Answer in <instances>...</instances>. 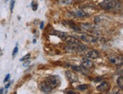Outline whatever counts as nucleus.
<instances>
[{
	"label": "nucleus",
	"mask_w": 123,
	"mask_h": 94,
	"mask_svg": "<svg viewBox=\"0 0 123 94\" xmlns=\"http://www.w3.org/2000/svg\"><path fill=\"white\" fill-rule=\"evenodd\" d=\"M110 62L112 63V64H119V60L118 58H112L110 59Z\"/></svg>",
	"instance_id": "nucleus-14"
},
{
	"label": "nucleus",
	"mask_w": 123,
	"mask_h": 94,
	"mask_svg": "<svg viewBox=\"0 0 123 94\" xmlns=\"http://www.w3.org/2000/svg\"><path fill=\"white\" fill-rule=\"evenodd\" d=\"M65 41L66 42L65 49L68 52H81L87 49V46L74 37L68 36Z\"/></svg>",
	"instance_id": "nucleus-1"
},
{
	"label": "nucleus",
	"mask_w": 123,
	"mask_h": 94,
	"mask_svg": "<svg viewBox=\"0 0 123 94\" xmlns=\"http://www.w3.org/2000/svg\"><path fill=\"white\" fill-rule=\"evenodd\" d=\"M62 22V24L65 26H68V27L71 28V29H72L74 31L78 32V33L81 32V28H80L79 26H78L72 20H63Z\"/></svg>",
	"instance_id": "nucleus-3"
},
{
	"label": "nucleus",
	"mask_w": 123,
	"mask_h": 94,
	"mask_svg": "<svg viewBox=\"0 0 123 94\" xmlns=\"http://www.w3.org/2000/svg\"><path fill=\"white\" fill-rule=\"evenodd\" d=\"M15 0H12V1H11V3H10V10H11V12L13 11L14 6H15Z\"/></svg>",
	"instance_id": "nucleus-19"
},
{
	"label": "nucleus",
	"mask_w": 123,
	"mask_h": 94,
	"mask_svg": "<svg viewBox=\"0 0 123 94\" xmlns=\"http://www.w3.org/2000/svg\"><path fill=\"white\" fill-rule=\"evenodd\" d=\"M30 64H31V61H30V60H25V61L23 63L24 67H28V66H29Z\"/></svg>",
	"instance_id": "nucleus-20"
},
{
	"label": "nucleus",
	"mask_w": 123,
	"mask_h": 94,
	"mask_svg": "<svg viewBox=\"0 0 123 94\" xmlns=\"http://www.w3.org/2000/svg\"><path fill=\"white\" fill-rule=\"evenodd\" d=\"M0 52H1V48H0Z\"/></svg>",
	"instance_id": "nucleus-28"
},
{
	"label": "nucleus",
	"mask_w": 123,
	"mask_h": 94,
	"mask_svg": "<svg viewBox=\"0 0 123 94\" xmlns=\"http://www.w3.org/2000/svg\"><path fill=\"white\" fill-rule=\"evenodd\" d=\"M65 75H66V77L68 78V80L72 83H74V82H77L78 81V76L76 73H74L73 72H71L70 70H67L65 72Z\"/></svg>",
	"instance_id": "nucleus-7"
},
{
	"label": "nucleus",
	"mask_w": 123,
	"mask_h": 94,
	"mask_svg": "<svg viewBox=\"0 0 123 94\" xmlns=\"http://www.w3.org/2000/svg\"><path fill=\"white\" fill-rule=\"evenodd\" d=\"M110 89V83L106 81H103L100 85L97 86V90L99 92H102V93H105V92H108Z\"/></svg>",
	"instance_id": "nucleus-6"
},
{
	"label": "nucleus",
	"mask_w": 123,
	"mask_h": 94,
	"mask_svg": "<svg viewBox=\"0 0 123 94\" xmlns=\"http://www.w3.org/2000/svg\"><path fill=\"white\" fill-rule=\"evenodd\" d=\"M9 79H10V74L6 75V78H5V80H4V83H6L7 81H8V80H9Z\"/></svg>",
	"instance_id": "nucleus-22"
},
{
	"label": "nucleus",
	"mask_w": 123,
	"mask_h": 94,
	"mask_svg": "<svg viewBox=\"0 0 123 94\" xmlns=\"http://www.w3.org/2000/svg\"><path fill=\"white\" fill-rule=\"evenodd\" d=\"M82 27L86 30H89L92 29V26L91 25V24H82Z\"/></svg>",
	"instance_id": "nucleus-16"
},
{
	"label": "nucleus",
	"mask_w": 123,
	"mask_h": 94,
	"mask_svg": "<svg viewBox=\"0 0 123 94\" xmlns=\"http://www.w3.org/2000/svg\"><path fill=\"white\" fill-rule=\"evenodd\" d=\"M87 57L88 58H91V59H97L100 57V54H99V52L96 50H91L87 52Z\"/></svg>",
	"instance_id": "nucleus-9"
},
{
	"label": "nucleus",
	"mask_w": 123,
	"mask_h": 94,
	"mask_svg": "<svg viewBox=\"0 0 123 94\" xmlns=\"http://www.w3.org/2000/svg\"><path fill=\"white\" fill-rule=\"evenodd\" d=\"M18 46H16L15 48H14L13 51H12V57L13 58H15V55L18 54Z\"/></svg>",
	"instance_id": "nucleus-17"
},
{
	"label": "nucleus",
	"mask_w": 123,
	"mask_h": 94,
	"mask_svg": "<svg viewBox=\"0 0 123 94\" xmlns=\"http://www.w3.org/2000/svg\"><path fill=\"white\" fill-rule=\"evenodd\" d=\"M10 85H11V83L9 82V83H8V84H7V85H6V87H5V88H6V89H8V88L9 87H10Z\"/></svg>",
	"instance_id": "nucleus-25"
},
{
	"label": "nucleus",
	"mask_w": 123,
	"mask_h": 94,
	"mask_svg": "<svg viewBox=\"0 0 123 94\" xmlns=\"http://www.w3.org/2000/svg\"><path fill=\"white\" fill-rule=\"evenodd\" d=\"M117 84L118 86H119V87L120 88V90H123V78L122 76L119 77L117 79Z\"/></svg>",
	"instance_id": "nucleus-11"
},
{
	"label": "nucleus",
	"mask_w": 123,
	"mask_h": 94,
	"mask_svg": "<svg viewBox=\"0 0 123 94\" xmlns=\"http://www.w3.org/2000/svg\"><path fill=\"white\" fill-rule=\"evenodd\" d=\"M65 94H80L78 92H75L72 90H66L64 92Z\"/></svg>",
	"instance_id": "nucleus-15"
},
{
	"label": "nucleus",
	"mask_w": 123,
	"mask_h": 94,
	"mask_svg": "<svg viewBox=\"0 0 123 94\" xmlns=\"http://www.w3.org/2000/svg\"><path fill=\"white\" fill-rule=\"evenodd\" d=\"M39 89L43 93H49L53 90V88L49 86V84L46 81L40 82L39 84Z\"/></svg>",
	"instance_id": "nucleus-5"
},
{
	"label": "nucleus",
	"mask_w": 123,
	"mask_h": 94,
	"mask_svg": "<svg viewBox=\"0 0 123 94\" xmlns=\"http://www.w3.org/2000/svg\"><path fill=\"white\" fill-rule=\"evenodd\" d=\"M110 94H116V93H110Z\"/></svg>",
	"instance_id": "nucleus-29"
},
{
	"label": "nucleus",
	"mask_w": 123,
	"mask_h": 94,
	"mask_svg": "<svg viewBox=\"0 0 123 94\" xmlns=\"http://www.w3.org/2000/svg\"><path fill=\"white\" fill-rule=\"evenodd\" d=\"M33 42H34V44H35V43H36V42H37L36 39H34V41H33Z\"/></svg>",
	"instance_id": "nucleus-27"
},
{
	"label": "nucleus",
	"mask_w": 123,
	"mask_h": 94,
	"mask_svg": "<svg viewBox=\"0 0 123 94\" xmlns=\"http://www.w3.org/2000/svg\"><path fill=\"white\" fill-rule=\"evenodd\" d=\"M46 81L49 84V86L52 88L54 89L57 87H59V85L60 84V77L59 76H56V75H51L46 78Z\"/></svg>",
	"instance_id": "nucleus-2"
},
{
	"label": "nucleus",
	"mask_w": 123,
	"mask_h": 94,
	"mask_svg": "<svg viewBox=\"0 0 123 94\" xmlns=\"http://www.w3.org/2000/svg\"><path fill=\"white\" fill-rule=\"evenodd\" d=\"M31 58V54H26L25 57H23L22 58H21L20 59V60L21 61H24V60H28Z\"/></svg>",
	"instance_id": "nucleus-18"
},
{
	"label": "nucleus",
	"mask_w": 123,
	"mask_h": 94,
	"mask_svg": "<svg viewBox=\"0 0 123 94\" xmlns=\"http://www.w3.org/2000/svg\"><path fill=\"white\" fill-rule=\"evenodd\" d=\"M31 8L33 11H37V8H38V3L34 0V1L31 2Z\"/></svg>",
	"instance_id": "nucleus-13"
},
{
	"label": "nucleus",
	"mask_w": 123,
	"mask_h": 94,
	"mask_svg": "<svg viewBox=\"0 0 123 94\" xmlns=\"http://www.w3.org/2000/svg\"><path fill=\"white\" fill-rule=\"evenodd\" d=\"M102 80H103V78L101 77H98L94 78L93 80H94V82H95V83H97V82H101Z\"/></svg>",
	"instance_id": "nucleus-21"
},
{
	"label": "nucleus",
	"mask_w": 123,
	"mask_h": 94,
	"mask_svg": "<svg viewBox=\"0 0 123 94\" xmlns=\"http://www.w3.org/2000/svg\"><path fill=\"white\" fill-rule=\"evenodd\" d=\"M88 87H89V85H87V84H83V85L78 86L77 89H78V90H80V91H85V90H87Z\"/></svg>",
	"instance_id": "nucleus-12"
},
{
	"label": "nucleus",
	"mask_w": 123,
	"mask_h": 94,
	"mask_svg": "<svg viewBox=\"0 0 123 94\" xmlns=\"http://www.w3.org/2000/svg\"><path fill=\"white\" fill-rule=\"evenodd\" d=\"M48 33L51 35H54V36H56L59 37V38L62 39V40H65L66 37H68V35L66 32H64V31H55V30H53V29H52L50 31H48Z\"/></svg>",
	"instance_id": "nucleus-4"
},
{
	"label": "nucleus",
	"mask_w": 123,
	"mask_h": 94,
	"mask_svg": "<svg viewBox=\"0 0 123 94\" xmlns=\"http://www.w3.org/2000/svg\"><path fill=\"white\" fill-rule=\"evenodd\" d=\"M0 94H3V88H0Z\"/></svg>",
	"instance_id": "nucleus-26"
},
{
	"label": "nucleus",
	"mask_w": 123,
	"mask_h": 94,
	"mask_svg": "<svg viewBox=\"0 0 123 94\" xmlns=\"http://www.w3.org/2000/svg\"><path fill=\"white\" fill-rule=\"evenodd\" d=\"M83 67L87 69V70H89V69H91L94 67V64L91 61V60H90L88 58H84L83 60H82V64H81Z\"/></svg>",
	"instance_id": "nucleus-8"
},
{
	"label": "nucleus",
	"mask_w": 123,
	"mask_h": 94,
	"mask_svg": "<svg viewBox=\"0 0 123 94\" xmlns=\"http://www.w3.org/2000/svg\"><path fill=\"white\" fill-rule=\"evenodd\" d=\"M43 27H44V22L43 21V22H41L40 25V29H43Z\"/></svg>",
	"instance_id": "nucleus-24"
},
{
	"label": "nucleus",
	"mask_w": 123,
	"mask_h": 94,
	"mask_svg": "<svg viewBox=\"0 0 123 94\" xmlns=\"http://www.w3.org/2000/svg\"><path fill=\"white\" fill-rule=\"evenodd\" d=\"M75 15L78 18H84V17H87L89 16L90 15L87 14V12H85L83 10H80V11H78L77 12H75Z\"/></svg>",
	"instance_id": "nucleus-10"
},
{
	"label": "nucleus",
	"mask_w": 123,
	"mask_h": 94,
	"mask_svg": "<svg viewBox=\"0 0 123 94\" xmlns=\"http://www.w3.org/2000/svg\"><path fill=\"white\" fill-rule=\"evenodd\" d=\"M100 21V18H99V17H96L95 19H94V23H95V24H97V23Z\"/></svg>",
	"instance_id": "nucleus-23"
}]
</instances>
